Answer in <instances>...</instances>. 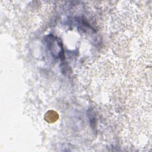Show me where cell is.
<instances>
[{
    "label": "cell",
    "mask_w": 152,
    "mask_h": 152,
    "mask_svg": "<svg viewBox=\"0 0 152 152\" xmlns=\"http://www.w3.org/2000/svg\"><path fill=\"white\" fill-rule=\"evenodd\" d=\"M45 40L46 47L52 56L61 60L64 59L62 43L60 39L53 35L49 34L46 36Z\"/></svg>",
    "instance_id": "1"
}]
</instances>
